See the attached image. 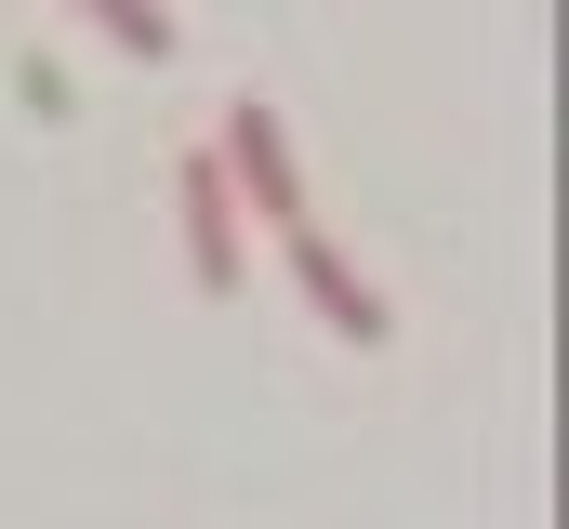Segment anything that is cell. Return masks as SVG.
Segmentation results:
<instances>
[{
	"mask_svg": "<svg viewBox=\"0 0 569 529\" xmlns=\"http://www.w3.org/2000/svg\"><path fill=\"white\" fill-rule=\"evenodd\" d=\"M80 13H93L120 53H146V67H172V40H186V27H172V0H80Z\"/></svg>",
	"mask_w": 569,
	"mask_h": 529,
	"instance_id": "obj_4",
	"label": "cell"
},
{
	"mask_svg": "<svg viewBox=\"0 0 569 529\" xmlns=\"http://www.w3.org/2000/svg\"><path fill=\"white\" fill-rule=\"evenodd\" d=\"M212 172H226V199L252 212V226H279V239H305L318 212H305V159H291V132H279V107H226V132H212Z\"/></svg>",
	"mask_w": 569,
	"mask_h": 529,
	"instance_id": "obj_1",
	"label": "cell"
},
{
	"mask_svg": "<svg viewBox=\"0 0 569 529\" xmlns=\"http://www.w3.org/2000/svg\"><path fill=\"white\" fill-rule=\"evenodd\" d=\"M291 278H305V305H318V318H331V331H345V345H358V358H371V345H385V331H398V318H385V291H371V278H358V264L331 252V239H318V226H305V239H291Z\"/></svg>",
	"mask_w": 569,
	"mask_h": 529,
	"instance_id": "obj_3",
	"label": "cell"
},
{
	"mask_svg": "<svg viewBox=\"0 0 569 529\" xmlns=\"http://www.w3.org/2000/svg\"><path fill=\"white\" fill-rule=\"evenodd\" d=\"M172 212H186V278H199V291H239V278H252V252H239V199H226L212 146L172 172Z\"/></svg>",
	"mask_w": 569,
	"mask_h": 529,
	"instance_id": "obj_2",
	"label": "cell"
}]
</instances>
